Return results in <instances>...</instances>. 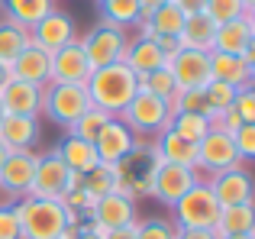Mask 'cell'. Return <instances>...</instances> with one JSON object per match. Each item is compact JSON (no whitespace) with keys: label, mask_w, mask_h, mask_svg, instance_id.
Listing matches in <instances>:
<instances>
[{"label":"cell","mask_w":255,"mask_h":239,"mask_svg":"<svg viewBox=\"0 0 255 239\" xmlns=\"http://www.w3.org/2000/svg\"><path fill=\"white\" fill-rule=\"evenodd\" d=\"M178 239H217L213 230H178Z\"/></svg>","instance_id":"obj_45"},{"label":"cell","mask_w":255,"mask_h":239,"mask_svg":"<svg viewBox=\"0 0 255 239\" xmlns=\"http://www.w3.org/2000/svg\"><path fill=\"white\" fill-rule=\"evenodd\" d=\"M207 188L217 197L220 207H236V204H252V175L246 165L217 171L207 178Z\"/></svg>","instance_id":"obj_12"},{"label":"cell","mask_w":255,"mask_h":239,"mask_svg":"<svg viewBox=\"0 0 255 239\" xmlns=\"http://www.w3.org/2000/svg\"><path fill=\"white\" fill-rule=\"evenodd\" d=\"M81 184V175H71L68 165L55 155V149L36 158V175H32L29 197H45V201H62L71 188Z\"/></svg>","instance_id":"obj_7"},{"label":"cell","mask_w":255,"mask_h":239,"mask_svg":"<svg viewBox=\"0 0 255 239\" xmlns=\"http://www.w3.org/2000/svg\"><path fill=\"white\" fill-rule=\"evenodd\" d=\"M152 145H155V152H158L162 162L184 165V168L197 171V142H187V139H181L178 132L165 129V132H158V136L152 139Z\"/></svg>","instance_id":"obj_25"},{"label":"cell","mask_w":255,"mask_h":239,"mask_svg":"<svg viewBox=\"0 0 255 239\" xmlns=\"http://www.w3.org/2000/svg\"><path fill=\"white\" fill-rule=\"evenodd\" d=\"M36 152L32 149H23V152H10L6 162L0 165V191L13 201H23L29 197V188H32V175H36Z\"/></svg>","instance_id":"obj_11"},{"label":"cell","mask_w":255,"mask_h":239,"mask_svg":"<svg viewBox=\"0 0 255 239\" xmlns=\"http://www.w3.org/2000/svg\"><path fill=\"white\" fill-rule=\"evenodd\" d=\"M168 71L178 84V91L187 88H204L210 81V52H194V49H181L178 55L168 62Z\"/></svg>","instance_id":"obj_17"},{"label":"cell","mask_w":255,"mask_h":239,"mask_svg":"<svg viewBox=\"0 0 255 239\" xmlns=\"http://www.w3.org/2000/svg\"><path fill=\"white\" fill-rule=\"evenodd\" d=\"M136 220H139V217H136V201H129V197H123V194H104V197H97L94 207H91V214H87V223L100 227L104 233L132 227Z\"/></svg>","instance_id":"obj_14"},{"label":"cell","mask_w":255,"mask_h":239,"mask_svg":"<svg viewBox=\"0 0 255 239\" xmlns=\"http://www.w3.org/2000/svg\"><path fill=\"white\" fill-rule=\"evenodd\" d=\"M155 45H158V52L165 55V62H171V58L181 52V42H178V36H155Z\"/></svg>","instance_id":"obj_42"},{"label":"cell","mask_w":255,"mask_h":239,"mask_svg":"<svg viewBox=\"0 0 255 239\" xmlns=\"http://www.w3.org/2000/svg\"><path fill=\"white\" fill-rule=\"evenodd\" d=\"M168 3H174L184 16H191V13H204V6H207V0H168Z\"/></svg>","instance_id":"obj_43"},{"label":"cell","mask_w":255,"mask_h":239,"mask_svg":"<svg viewBox=\"0 0 255 239\" xmlns=\"http://www.w3.org/2000/svg\"><path fill=\"white\" fill-rule=\"evenodd\" d=\"M123 65H126V68H129L136 78H142V75H149V71H155V68H165L168 62H165V55L158 52L155 39L136 36V39H129V42H126Z\"/></svg>","instance_id":"obj_23"},{"label":"cell","mask_w":255,"mask_h":239,"mask_svg":"<svg viewBox=\"0 0 255 239\" xmlns=\"http://www.w3.org/2000/svg\"><path fill=\"white\" fill-rule=\"evenodd\" d=\"M255 78V68L243 55H223V52H210V81H223L230 88H249Z\"/></svg>","instance_id":"obj_22"},{"label":"cell","mask_w":255,"mask_h":239,"mask_svg":"<svg viewBox=\"0 0 255 239\" xmlns=\"http://www.w3.org/2000/svg\"><path fill=\"white\" fill-rule=\"evenodd\" d=\"M197 181H204V178H200V171L184 168V165L162 162L155 168V178H152V197H155V201H162L165 207H174V204H178Z\"/></svg>","instance_id":"obj_9"},{"label":"cell","mask_w":255,"mask_h":239,"mask_svg":"<svg viewBox=\"0 0 255 239\" xmlns=\"http://www.w3.org/2000/svg\"><path fill=\"white\" fill-rule=\"evenodd\" d=\"M139 91H149V94H155V97H162V101H168L174 91H178V84H174L168 65H165V68H155V71H149V75L139 78Z\"/></svg>","instance_id":"obj_37"},{"label":"cell","mask_w":255,"mask_h":239,"mask_svg":"<svg viewBox=\"0 0 255 239\" xmlns=\"http://www.w3.org/2000/svg\"><path fill=\"white\" fill-rule=\"evenodd\" d=\"M13 210L23 227V239H58L68 227V210L62 207V201L23 197V201H13Z\"/></svg>","instance_id":"obj_3"},{"label":"cell","mask_w":255,"mask_h":239,"mask_svg":"<svg viewBox=\"0 0 255 239\" xmlns=\"http://www.w3.org/2000/svg\"><path fill=\"white\" fill-rule=\"evenodd\" d=\"M233 110L243 117V123H255V88H239L236 101H233Z\"/></svg>","instance_id":"obj_41"},{"label":"cell","mask_w":255,"mask_h":239,"mask_svg":"<svg viewBox=\"0 0 255 239\" xmlns=\"http://www.w3.org/2000/svg\"><path fill=\"white\" fill-rule=\"evenodd\" d=\"M78 39V29H75V19L68 16L65 10H52L49 16H42L36 26L29 29V42L39 45L42 52H58L65 49L68 42H75Z\"/></svg>","instance_id":"obj_13"},{"label":"cell","mask_w":255,"mask_h":239,"mask_svg":"<svg viewBox=\"0 0 255 239\" xmlns=\"http://www.w3.org/2000/svg\"><path fill=\"white\" fill-rule=\"evenodd\" d=\"M81 188L94 197V201H97V197H104V194H113V188H117V171H113V165H104V162H100L97 168H91L81 178Z\"/></svg>","instance_id":"obj_33"},{"label":"cell","mask_w":255,"mask_h":239,"mask_svg":"<svg viewBox=\"0 0 255 239\" xmlns=\"http://www.w3.org/2000/svg\"><path fill=\"white\" fill-rule=\"evenodd\" d=\"M6 19L13 26H23V29H32L42 16H49L55 10V0H0Z\"/></svg>","instance_id":"obj_28"},{"label":"cell","mask_w":255,"mask_h":239,"mask_svg":"<svg viewBox=\"0 0 255 239\" xmlns=\"http://www.w3.org/2000/svg\"><path fill=\"white\" fill-rule=\"evenodd\" d=\"M29 45V29L13 26L10 19L0 23V65H13V58Z\"/></svg>","instance_id":"obj_31"},{"label":"cell","mask_w":255,"mask_h":239,"mask_svg":"<svg viewBox=\"0 0 255 239\" xmlns=\"http://www.w3.org/2000/svg\"><path fill=\"white\" fill-rule=\"evenodd\" d=\"M168 0H139V10H142V19L149 16V13H155L158 6H165Z\"/></svg>","instance_id":"obj_46"},{"label":"cell","mask_w":255,"mask_h":239,"mask_svg":"<svg viewBox=\"0 0 255 239\" xmlns=\"http://www.w3.org/2000/svg\"><path fill=\"white\" fill-rule=\"evenodd\" d=\"M249 49H255V13H246L239 19L217 26V36H213V52H223V55H246Z\"/></svg>","instance_id":"obj_18"},{"label":"cell","mask_w":255,"mask_h":239,"mask_svg":"<svg viewBox=\"0 0 255 239\" xmlns=\"http://www.w3.org/2000/svg\"><path fill=\"white\" fill-rule=\"evenodd\" d=\"M233 145H236L239 162H252L255 158V123H243L236 132H233Z\"/></svg>","instance_id":"obj_39"},{"label":"cell","mask_w":255,"mask_h":239,"mask_svg":"<svg viewBox=\"0 0 255 239\" xmlns=\"http://www.w3.org/2000/svg\"><path fill=\"white\" fill-rule=\"evenodd\" d=\"M217 239L223 236H239V233H255V207L252 204H236V207H220L217 227H213Z\"/></svg>","instance_id":"obj_29"},{"label":"cell","mask_w":255,"mask_h":239,"mask_svg":"<svg viewBox=\"0 0 255 239\" xmlns=\"http://www.w3.org/2000/svg\"><path fill=\"white\" fill-rule=\"evenodd\" d=\"M91 62H87L81 42H68L65 49L52 52V68H49V84H87L91 78Z\"/></svg>","instance_id":"obj_15"},{"label":"cell","mask_w":255,"mask_h":239,"mask_svg":"<svg viewBox=\"0 0 255 239\" xmlns=\"http://www.w3.org/2000/svg\"><path fill=\"white\" fill-rule=\"evenodd\" d=\"M136 227V223H132ZM132 227H123V230H110L104 239H132Z\"/></svg>","instance_id":"obj_47"},{"label":"cell","mask_w":255,"mask_h":239,"mask_svg":"<svg viewBox=\"0 0 255 239\" xmlns=\"http://www.w3.org/2000/svg\"><path fill=\"white\" fill-rule=\"evenodd\" d=\"M97 3H100V19L110 26H120V29H129L142 19L139 0H97Z\"/></svg>","instance_id":"obj_30"},{"label":"cell","mask_w":255,"mask_h":239,"mask_svg":"<svg viewBox=\"0 0 255 239\" xmlns=\"http://www.w3.org/2000/svg\"><path fill=\"white\" fill-rule=\"evenodd\" d=\"M132 239H178V227L165 217H145V220H136Z\"/></svg>","instance_id":"obj_36"},{"label":"cell","mask_w":255,"mask_h":239,"mask_svg":"<svg viewBox=\"0 0 255 239\" xmlns=\"http://www.w3.org/2000/svg\"><path fill=\"white\" fill-rule=\"evenodd\" d=\"M87 55V62H91V68H107V65H117L123 62V52H126V42H129V36H126V29H120V26H110L100 19L97 26H94L91 32H87L84 39H78Z\"/></svg>","instance_id":"obj_8"},{"label":"cell","mask_w":255,"mask_h":239,"mask_svg":"<svg viewBox=\"0 0 255 239\" xmlns=\"http://www.w3.org/2000/svg\"><path fill=\"white\" fill-rule=\"evenodd\" d=\"M49 68H52V55H49V52H42L39 45H32V42H29L16 58H13V65H10V78L45 88V84H49Z\"/></svg>","instance_id":"obj_20"},{"label":"cell","mask_w":255,"mask_h":239,"mask_svg":"<svg viewBox=\"0 0 255 239\" xmlns=\"http://www.w3.org/2000/svg\"><path fill=\"white\" fill-rule=\"evenodd\" d=\"M6 81H10V65H0V91L6 88Z\"/></svg>","instance_id":"obj_48"},{"label":"cell","mask_w":255,"mask_h":239,"mask_svg":"<svg viewBox=\"0 0 255 239\" xmlns=\"http://www.w3.org/2000/svg\"><path fill=\"white\" fill-rule=\"evenodd\" d=\"M168 129L178 132V136L187 139V142H200V139L213 129V123L204 114H174L171 123H168Z\"/></svg>","instance_id":"obj_32"},{"label":"cell","mask_w":255,"mask_h":239,"mask_svg":"<svg viewBox=\"0 0 255 239\" xmlns=\"http://www.w3.org/2000/svg\"><path fill=\"white\" fill-rule=\"evenodd\" d=\"M120 120L132 129L136 139H155L158 132L168 129L171 110H168V101L149 94V91H136V97L126 104V110L120 114Z\"/></svg>","instance_id":"obj_4"},{"label":"cell","mask_w":255,"mask_h":239,"mask_svg":"<svg viewBox=\"0 0 255 239\" xmlns=\"http://www.w3.org/2000/svg\"><path fill=\"white\" fill-rule=\"evenodd\" d=\"M110 114H107V110H100V107H91L87 110V114H81L75 120V123L68 126V132L71 136H78V139H87V142H94V139H97V132L104 129L107 123H110Z\"/></svg>","instance_id":"obj_34"},{"label":"cell","mask_w":255,"mask_h":239,"mask_svg":"<svg viewBox=\"0 0 255 239\" xmlns=\"http://www.w3.org/2000/svg\"><path fill=\"white\" fill-rule=\"evenodd\" d=\"M107 233L100 227H94V223H81V230H78V236L75 239H104Z\"/></svg>","instance_id":"obj_44"},{"label":"cell","mask_w":255,"mask_h":239,"mask_svg":"<svg viewBox=\"0 0 255 239\" xmlns=\"http://www.w3.org/2000/svg\"><path fill=\"white\" fill-rule=\"evenodd\" d=\"M139 36L145 39H155V36H178L181 26H184V13L178 10L174 3H165L158 6L155 13H149L145 19H139Z\"/></svg>","instance_id":"obj_27"},{"label":"cell","mask_w":255,"mask_h":239,"mask_svg":"<svg viewBox=\"0 0 255 239\" xmlns=\"http://www.w3.org/2000/svg\"><path fill=\"white\" fill-rule=\"evenodd\" d=\"M0 239H23V227L13 204H0Z\"/></svg>","instance_id":"obj_40"},{"label":"cell","mask_w":255,"mask_h":239,"mask_svg":"<svg viewBox=\"0 0 255 239\" xmlns=\"http://www.w3.org/2000/svg\"><path fill=\"white\" fill-rule=\"evenodd\" d=\"M87 110H91V97H87L84 84H45L42 88V114L52 123L68 129Z\"/></svg>","instance_id":"obj_6"},{"label":"cell","mask_w":255,"mask_h":239,"mask_svg":"<svg viewBox=\"0 0 255 239\" xmlns=\"http://www.w3.org/2000/svg\"><path fill=\"white\" fill-rule=\"evenodd\" d=\"M6 155H10V149H6V145H3V142H0V165H3V162H6Z\"/></svg>","instance_id":"obj_49"},{"label":"cell","mask_w":255,"mask_h":239,"mask_svg":"<svg viewBox=\"0 0 255 239\" xmlns=\"http://www.w3.org/2000/svg\"><path fill=\"white\" fill-rule=\"evenodd\" d=\"M204 101H207L210 123H213L223 110L233 107V101H236V88H230V84H223V81H207L204 84Z\"/></svg>","instance_id":"obj_35"},{"label":"cell","mask_w":255,"mask_h":239,"mask_svg":"<svg viewBox=\"0 0 255 239\" xmlns=\"http://www.w3.org/2000/svg\"><path fill=\"white\" fill-rule=\"evenodd\" d=\"M204 13H207V16H210L217 26H223V23L239 19V16H246V13H252V10H246L243 0H207Z\"/></svg>","instance_id":"obj_38"},{"label":"cell","mask_w":255,"mask_h":239,"mask_svg":"<svg viewBox=\"0 0 255 239\" xmlns=\"http://www.w3.org/2000/svg\"><path fill=\"white\" fill-rule=\"evenodd\" d=\"M3 117H6V110H3V104H0V123H3Z\"/></svg>","instance_id":"obj_52"},{"label":"cell","mask_w":255,"mask_h":239,"mask_svg":"<svg viewBox=\"0 0 255 239\" xmlns=\"http://www.w3.org/2000/svg\"><path fill=\"white\" fill-rule=\"evenodd\" d=\"M174 227L178 230H213L220 217V204L210 194L207 181H197L178 204H174Z\"/></svg>","instance_id":"obj_5"},{"label":"cell","mask_w":255,"mask_h":239,"mask_svg":"<svg viewBox=\"0 0 255 239\" xmlns=\"http://www.w3.org/2000/svg\"><path fill=\"white\" fill-rule=\"evenodd\" d=\"M136 142L139 139L132 136V129L123 123L120 117H113L110 123L104 126V129L97 132V139H94V149H97V158L104 165H117V162H123L126 155H129L132 149H136Z\"/></svg>","instance_id":"obj_16"},{"label":"cell","mask_w":255,"mask_h":239,"mask_svg":"<svg viewBox=\"0 0 255 239\" xmlns=\"http://www.w3.org/2000/svg\"><path fill=\"white\" fill-rule=\"evenodd\" d=\"M84 88H87V97H91V107H100L110 117H120L126 110V104L136 97L139 78L132 75L123 62H117V65H107V68L91 71V78H87Z\"/></svg>","instance_id":"obj_1"},{"label":"cell","mask_w":255,"mask_h":239,"mask_svg":"<svg viewBox=\"0 0 255 239\" xmlns=\"http://www.w3.org/2000/svg\"><path fill=\"white\" fill-rule=\"evenodd\" d=\"M55 155L62 158L65 165H68L71 175H81V178H84L91 168H97V165H100L94 142H87V139H78V136H71V132L55 145Z\"/></svg>","instance_id":"obj_24"},{"label":"cell","mask_w":255,"mask_h":239,"mask_svg":"<svg viewBox=\"0 0 255 239\" xmlns=\"http://www.w3.org/2000/svg\"><path fill=\"white\" fill-rule=\"evenodd\" d=\"M158 165H162V158H158L155 145L139 139L136 149H132L123 162L113 165V171H117V188H113V194H123V197H129V201L149 197L152 194V178H155Z\"/></svg>","instance_id":"obj_2"},{"label":"cell","mask_w":255,"mask_h":239,"mask_svg":"<svg viewBox=\"0 0 255 239\" xmlns=\"http://www.w3.org/2000/svg\"><path fill=\"white\" fill-rule=\"evenodd\" d=\"M42 136V126H39V117H13L6 114L3 123H0V142L10 152H23L32 149Z\"/></svg>","instance_id":"obj_21"},{"label":"cell","mask_w":255,"mask_h":239,"mask_svg":"<svg viewBox=\"0 0 255 239\" xmlns=\"http://www.w3.org/2000/svg\"><path fill=\"white\" fill-rule=\"evenodd\" d=\"M213 36H217V23H213L207 13H191V16H184L178 42H181V49L213 52Z\"/></svg>","instance_id":"obj_26"},{"label":"cell","mask_w":255,"mask_h":239,"mask_svg":"<svg viewBox=\"0 0 255 239\" xmlns=\"http://www.w3.org/2000/svg\"><path fill=\"white\" fill-rule=\"evenodd\" d=\"M0 104H3V110L13 114V117H39L42 114V88L10 78L6 88L0 91Z\"/></svg>","instance_id":"obj_19"},{"label":"cell","mask_w":255,"mask_h":239,"mask_svg":"<svg viewBox=\"0 0 255 239\" xmlns=\"http://www.w3.org/2000/svg\"><path fill=\"white\" fill-rule=\"evenodd\" d=\"M239 155H236V145H233V136L223 129H210L204 139L197 142V171H207V175H217V171L226 168H236Z\"/></svg>","instance_id":"obj_10"},{"label":"cell","mask_w":255,"mask_h":239,"mask_svg":"<svg viewBox=\"0 0 255 239\" xmlns=\"http://www.w3.org/2000/svg\"><path fill=\"white\" fill-rule=\"evenodd\" d=\"M223 239H255V233H239V236H223Z\"/></svg>","instance_id":"obj_50"},{"label":"cell","mask_w":255,"mask_h":239,"mask_svg":"<svg viewBox=\"0 0 255 239\" xmlns=\"http://www.w3.org/2000/svg\"><path fill=\"white\" fill-rule=\"evenodd\" d=\"M243 6H246V10H252V13H255V0H243Z\"/></svg>","instance_id":"obj_51"}]
</instances>
